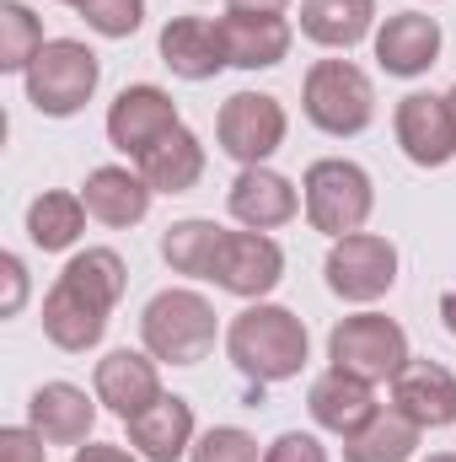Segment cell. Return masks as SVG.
Listing matches in <instances>:
<instances>
[{
  "instance_id": "cell-1",
  "label": "cell",
  "mask_w": 456,
  "mask_h": 462,
  "mask_svg": "<svg viewBox=\"0 0 456 462\" xmlns=\"http://www.w3.org/2000/svg\"><path fill=\"white\" fill-rule=\"evenodd\" d=\"M123 258L114 247H87L65 263V274L54 280V291L43 296V334L59 349L81 355L108 334V312L123 296Z\"/></svg>"
},
{
  "instance_id": "cell-2",
  "label": "cell",
  "mask_w": 456,
  "mask_h": 462,
  "mask_svg": "<svg viewBox=\"0 0 456 462\" xmlns=\"http://www.w3.org/2000/svg\"><path fill=\"white\" fill-rule=\"evenodd\" d=\"M226 349L236 360L242 376L252 382H285V376H301L306 365V323L285 307H247L226 334Z\"/></svg>"
},
{
  "instance_id": "cell-3",
  "label": "cell",
  "mask_w": 456,
  "mask_h": 462,
  "mask_svg": "<svg viewBox=\"0 0 456 462\" xmlns=\"http://www.w3.org/2000/svg\"><path fill=\"white\" fill-rule=\"evenodd\" d=\"M97 81H103V65H97V54L87 43L49 38L38 49V60L27 65V103L49 118H70L92 103Z\"/></svg>"
},
{
  "instance_id": "cell-4",
  "label": "cell",
  "mask_w": 456,
  "mask_h": 462,
  "mask_svg": "<svg viewBox=\"0 0 456 462\" xmlns=\"http://www.w3.org/2000/svg\"><path fill=\"white\" fill-rule=\"evenodd\" d=\"M140 339L156 360L194 365L215 349V307L199 291H161L140 318Z\"/></svg>"
},
{
  "instance_id": "cell-5",
  "label": "cell",
  "mask_w": 456,
  "mask_h": 462,
  "mask_svg": "<svg viewBox=\"0 0 456 462\" xmlns=\"http://www.w3.org/2000/svg\"><path fill=\"white\" fill-rule=\"evenodd\" d=\"M301 103L306 118L323 129V134H360L370 118H376V92H370V76L349 60H317L306 70V87H301Z\"/></svg>"
},
{
  "instance_id": "cell-6",
  "label": "cell",
  "mask_w": 456,
  "mask_h": 462,
  "mask_svg": "<svg viewBox=\"0 0 456 462\" xmlns=\"http://www.w3.org/2000/svg\"><path fill=\"white\" fill-rule=\"evenodd\" d=\"M306 221L323 231V236H354V231L370 221V205H376V194H370V178H365V167H354V162H312L306 167Z\"/></svg>"
},
{
  "instance_id": "cell-7",
  "label": "cell",
  "mask_w": 456,
  "mask_h": 462,
  "mask_svg": "<svg viewBox=\"0 0 456 462\" xmlns=\"http://www.w3.org/2000/svg\"><path fill=\"white\" fill-rule=\"evenodd\" d=\"M328 355L333 365L360 376V382H392L414 355H408V334L381 318V312H360V318H343L339 328L328 334Z\"/></svg>"
},
{
  "instance_id": "cell-8",
  "label": "cell",
  "mask_w": 456,
  "mask_h": 462,
  "mask_svg": "<svg viewBox=\"0 0 456 462\" xmlns=\"http://www.w3.org/2000/svg\"><path fill=\"white\" fill-rule=\"evenodd\" d=\"M221 151L242 167H263L279 145H285V108L269 92H236L226 97V108L215 118Z\"/></svg>"
},
{
  "instance_id": "cell-9",
  "label": "cell",
  "mask_w": 456,
  "mask_h": 462,
  "mask_svg": "<svg viewBox=\"0 0 456 462\" xmlns=\"http://www.w3.org/2000/svg\"><path fill=\"white\" fill-rule=\"evenodd\" d=\"M397 280V247L387 236H370V231H354L339 236L333 253H328V285L343 301H376L387 296Z\"/></svg>"
},
{
  "instance_id": "cell-10",
  "label": "cell",
  "mask_w": 456,
  "mask_h": 462,
  "mask_svg": "<svg viewBox=\"0 0 456 462\" xmlns=\"http://www.w3.org/2000/svg\"><path fill=\"white\" fill-rule=\"evenodd\" d=\"M210 280L221 291H231V296H269L285 280V253L263 231H226Z\"/></svg>"
},
{
  "instance_id": "cell-11",
  "label": "cell",
  "mask_w": 456,
  "mask_h": 462,
  "mask_svg": "<svg viewBox=\"0 0 456 462\" xmlns=\"http://www.w3.org/2000/svg\"><path fill=\"white\" fill-rule=\"evenodd\" d=\"M397 145L414 167H446L456 156L451 103L435 97V92H408L397 103Z\"/></svg>"
},
{
  "instance_id": "cell-12",
  "label": "cell",
  "mask_w": 456,
  "mask_h": 462,
  "mask_svg": "<svg viewBox=\"0 0 456 462\" xmlns=\"http://www.w3.org/2000/svg\"><path fill=\"white\" fill-rule=\"evenodd\" d=\"M178 129V103L161 87H123L118 103L108 108V140L123 156H145L156 140H167Z\"/></svg>"
},
{
  "instance_id": "cell-13",
  "label": "cell",
  "mask_w": 456,
  "mask_h": 462,
  "mask_svg": "<svg viewBox=\"0 0 456 462\" xmlns=\"http://www.w3.org/2000/svg\"><path fill=\"white\" fill-rule=\"evenodd\" d=\"M392 409L408 414L419 430L456 425V376L441 360H408L392 376Z\"/></svg>"
},
{
  "instance_id": "cell-14",
  "label": "cell",
  "mask_w": 456,
  "mask_h": 462,
  "mask_svg": "<svg viewBox=\"0 0 456 462\" xmlns=\"http://www.w3.org/2000/svg\"><path fill=\"white\" fill-rule=\"evenodd\" d=\"M161 65L183 81H210L226 70V43L221 27L205 16H172L161 27Z\"/></svg>"
},
{
  "instance_id": "cell-15",
  "label": "cell",
  "mask_w": 456,
  "mask_h": 462,
  "mask_svg": "<svg viewBox=\"0 0 456 462\" xmlns=\"http://www.w3.org/2000/svg\"><path fill=\"white\" fill-rule=\"evenodd\" d=\"M215 27H221V43H226V65H236V70H269L290 54V22L285 16L226 11Z\"/></svg>"
},
{
  "instance_id": "cell-16",
  "label": "cell",
  "mask_w": 456,
  "mask_h": 462,
  "mask_svg": "<svg viewBox=\"0 0 456 462\" xmlns=\"http://www.w3.org/2000/svg\"><path fill=\"white\" fill-rule=\"evenodd\" d=\"M441 54V22L424 11H397L376 32V60L387 76H424Z\"/></svg>"
},
{
  "instance_id": "cell-17",
  "label": "cell",
  "mask_w": 456,
  "mask_h": 462,
  "mask_svg": "<svg viewBox=\"0 0 456 462\" xmlns=\"http://www.w3.org/2000/svg\"><path fill=\"white\" fill-rule=\"evenodd\" d=\"M161 398V376L156 360L134 355V349H114L97 360V403H108L118 420H134L140 409H150Z\"/></svg>"
},
{
  "instance_id": "cell-18",
  "label": "cell",
  "mask_w": 456,
  "mask_h": 462,
  "mask_svg": "<svg viewBox=\"0 0 456 462\" xmlns=\"http://www.w3.org/2000/svg\"><path fill=\"white\" fill-rule=\"evenodd\" d=\"M312 420L323 425V430H333V436H354V430H365L381 409H376V393H370V382H360V376H349V371H328V376H317L312 382Z\"/></svg>"
},
{
  "instance_id": "cell-19",
  "label": "cell",
  "mask_w": 456,
  "mask_h": 462,
  "mask_svg": "<svg viewBox=\"0 0 456 462\" xmlns=\"http://www.w3.org/2000/svg\"><path fill=\"white\" fill-rule=\"evenodd\" d=\"M27 409H32V430L54 447H81L97 425V403L70 382H43Z\"/></svg>"
},
{
  "instance_id": "cell-20",
  "label": "cell",
  "mask_w": 456,
  "mask_h": 462,
  "mask_svg": "<svg viewBox=\"0 0 456 462\" xmlns=\"http://www.w3.org/2000/svg\"><path fill=\"white\" fill-rule=\"evenodd\" d=\"M129 441L145 462H178L183 452H194V409L183 398H156L150 409H140L129 420Z\"/></svg>"
},
{
  "instance_id": "cell-21",
  "label": "cell",
  "mask_w": 456,
  "mask_h": 462,
  "mask_svg": "<svg viewBox=\"0 0 456 462\" xmlns=\"http://www.w3.org/2000/svg\"><path fill=\"white\" fill-rule=\"evenodd\" d=\"M296 205H301V199H296L290 178H279V172H269V167H242V178L231 183V216L247 231L285 226V221L296 216Z\"/></svg>"
},
{
  "instance_id": "cell-22",
  "label": "cell",
  "mask_w": 456,
  "mask_h": 462,
  "mask_svg": "<svg viewBox=\"0 0 456 462\" xmlns=\"http://www.w3.org/2000/svg\"><path fill=\"white\" fill-rule=\"evenodd\" d=\"M150 194H156V189H150L140 172H129V167H97V172L87 178V189H81L87 210H92L103 226H134V221H145Z\"/></svg>"
},
{
  "instance_id": "cell-23",
  "label": "cell",
  "mask_w": 456,
  "mask_h": 462,
  "mask_svg": "<svg viewBox=\"0 0 456 462\" xmlns=\"http://www.w3.org/2000/svg\"><path fill=\"white\" fill-rule=\"evenodd\" d=\"M199 172H205V145H199V134L183 129V124L140 156V178H145L156 194H188V189L199 183Z\"/></svg>"
},
{
  "instance_id": "cell-24",
  "label": "cell",
  "mask_w": 456,
  "mask_h": 462,
  "mask_svg": "<svg viewBox=\"0 0 456 462\" xmlns=\"http://www.w3.org/2000/svg\"><path fill=\"white\" fill-rule=\"evenodd\" d=\"M376 22V0H301V32L323 49H354Z\"/></svg>"
},
{
  "instance_id": "cell-25",
  "label": "cell",
  "mask_w": 456,
  "mask_h": 462,
  "mask_svg": "<svg viewBox=\"0 0 456 462\" xmlns=\"http://www.w3.org/2000/svg\"><path fill=\"white\" fill-rule=\"evenodd\" d=\"M419 452V425L397 409H381L365 430L343 441V462H408Z\"/></svg>"
},
{
  "instance_id": "cell-26",
  "label": "cell",
  "mask_w": 456,
  "mask_h": 462,
  "mask_svg": "<svg viewBox=\"0 0 456 462\" xmlns=\"http://www.w3.org/2000/svg\"><path fill=\"white\" fill-rule=\"evenodd\" d=\"M87 199H76V194H38L32 199V210H27V236H32V247H43V253H59V247H70L81 231H87Z\"/></svg>"
},
{
  "instance_id": "cell-27",
  "label": "cell",
  "mask_w": 456,
  "mask_h": 462,
  "mask_svg": "<svg viewBox=\"0 0 456 462\" xmlns=\"http://www.w3.org/2000/svg\"><path fill=\"white\" fill-rule=\"evenodd\" d=\"M221 236H226V231L215 226V221H178V226H167V236H161V258H167L178 274L210 280L215 253H221Z\"/></svg>"
},
{
  "instance_id": "cell-28",
  "label": "cell",
  "mask_w": 456,
  "mask_h": 462,
  "mask_svg": "<svg viewBox=\"0 0 456 462\" xmlns=\"http://www.w3.org/2000/svg\"><path fill=\"white\" fill-rule=\"evenodd\" d=\"M38 49H43L38 16L22 0H5L0 5V70H22L27 76V65L38 60Z\"/></svg>"
},
{
  "instance_id": "cell-29",
  "label": "cell",
  "mask_w": 456,
  "mask_h": 462,
  "mask_svg": "<svg viewBox=\"0 0 456 462\" xmlns=\"http://www.w3.org/2000/svg\"><path fill=\"white\" fill-rule=\"evenodd\" d=\"M188 462H258V441L247 430H236V425H215V430H205L194 441Z\"/></svg>"
},
{
  "instance_id": "cell-30",
  "label": "cell",
  "mask_w": 456,
  "mask_h": 462,
  "mask_svg": "<svg viewBox=\"0 0 456 462\" xmlns=\"http://www.w3.org/2000/svg\"><path fill=\"white\" fill-rule=\"evenodd\" d=\"M81 16H87V27L103 32V38H129V32L145 22V0H87Z\"/></svg>"
},
{
  "instance_id": "cell-31",
  "label": "cell",
  "mask_w": 456,
  "mask_h": 462,
  "mask_svg": "<svg viewBox=\"0 0 456 462\" xmlns=\"http://www.w3.org/2000/svg\"><path fill=\"white\" fill-rule=\"evenodd\" d=\"M263 462H328V452H323V441H317V436L285 430V436L263 452Z\"/></svg>"
},
{
  "instance_id": "cell-32",
  "label": "cell",
  "mask_w": 456,
  "mask_h": 462,
  "mask_svg": "<svg viewBox=\"0 0 456 462\" xmlns=\"http://www.w3.org/2000/svg\"><path fill=\"white\" fill-rule=\"evenodd\" d=\"M0 462H43L38 430H0Z\"/></svg>"
},
{
  "instance_id": "cell-33",
  "label": "cell",
  "mask_w": 456,
  "mask_h": 462,
  "mask_svg": "<svg viewBox=\"0 0 456 462\" xmlns=\"http://www.w3.org/2000/svg\"><path fill=\"white\" fill-rule=\"evenodd\" d=\"M0 269H5V318H11V312H22V301H27V269H22L16 253H5Z\"/></svg>"
},
{
  "instance_id": "cell-34",
  "label": "cell",
  "mask_w": 456,
  "mask_h": 462,
  "mask_svg": "<svg viewBox=\"0 0 456 462\" xmlns=\"http://www.w3.org/2000/svg\"><path fill=\"white\" fill-rule=\"evenodd\" d=\"M70 462H134L123 447H103V441H92V447H76V457Z\"/></svg>"
},
{
  "instance_id": "cell-35",
  "label": "cell",
  "mask_w": 456,
  "mask_h": 462,
  "mask_svg": "<svg viewBox=\"0 0 456 462\" xmlns=\"http://www.w3.org/2000/svg\"><path fill=\"white\" fill-rule=\"evenodd\" d=\"M290 0H231V11H258V16H279Z\"/></svg>"
},
{
  "instance_id": "cell-36",
  "label": "cell",
  "mask_w": 456,
  "mask_h": 462,
  "mask_svg": "<svg viewBox=\"0 0 456 462\" xmlns=\"http://www.w3.org/2000/svg\"><path fill=\"white\" fill-rule=\"evenodd\" d=\"M441 323H446V328L456 334V291L446 296V301H441Z\"/></svg>"
},
{
  "instance_id": "cell-37",
  "label": "cell",
  "mask_w": 456,
  "mask_h": 462,
  "mask_svg": "<svg viewBox=\"0 0 456 462\" xmlns=\"http://www.w3.org/2000/svg\"><path fill=\"white\" fill-rule=\"evenodd\" d=\"M430 462H456V452H441V457H430Z\"/></svg>"
},
{
  "instance_id": "cell-38",
  "label": "cell",
  "mask_w": 456,
  "mask_h": 462,
  "mask_svg": "<svg viewBox=\"0 0 456 462\" xmlns=\"http://www.w3.org/2000/svg\"><path fill=\"white\" fill-rule=\"evenodd\" d=\"M446 103H451V118H456V87H451V97H446Z\"/></svg>"
},
{
  "instance_id": "cell-39",
  "label": "cell",
  "mask_w": 456,
  "mask_h": 462,
  "mask_svg": "<svg viewBox=\"0 0 456 462\" xmlns=\"http://www.w3.org/2000/svg\"><path fill=\"white\" fill-rule=\"evenodd\" d=\"M65 5H76V11H81V5H87V0H65Z\"/></svg>"
}]
</instances>
